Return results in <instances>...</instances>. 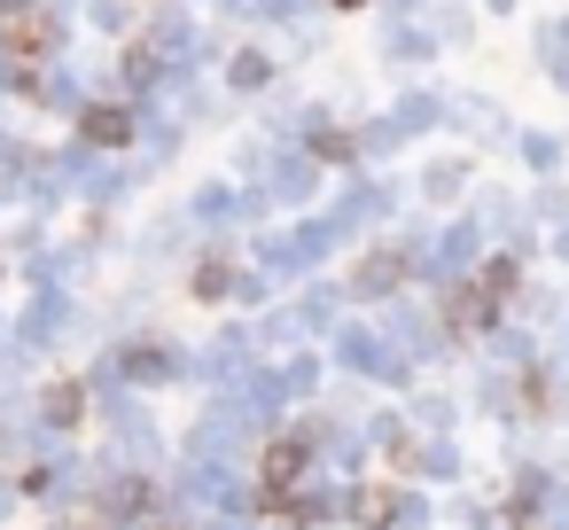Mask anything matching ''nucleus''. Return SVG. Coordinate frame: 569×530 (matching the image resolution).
Segmentation results:
<instances>
[{"instance_id":"nucleus-8","label":"nucleus","mask_w":569,"mask_h":530,"mask_svg":"<svg viewBox=\"0 0 569 530\" xmlns=\"http://www.w3.org/2000/svg\"><path fill=\"white\" fill-rule=\"evenodd\" d=\"M227 281H234L227 266H203V273H196V297H227Z\"/></svg>"},{"instance_id":"nucleus-4","label":"nucleus","mask_w":569,"mask_h":530,"mask_svg":"<svg viewBox=\"0 0 569 530\" xmlns=\"http://www.w3.org/2000/svg\"><path fill=\"white\" fill-rule=\"evenodd\" d=\"M79 133H87L94 149H126V141H133V110H126V102H94V110L79 118Z\"/></svg>"},{"instance_id":"nucleus-3","label":"nucleus","mask_w":569,"mask_h":530,"mask_svg":"<svg viewBox=\"0 0 569 530\" xmlns=\"http://www.w3.org/2000/svg\"><path fill=\"white\" fill-rule=\"evenodd\" d=\"M305 468H312V444H305V437H273L266 460H258V491H266V507H281V499L297 491Z\"/></svg>"},{"instance_id":"nucleus-9","label":"nucleus","mask_w":569,"mask_h":530,"mask_svg":"<svg viewBox=\"0 0 569 530\" xmlns=\"http://www.w3.org/2000/svg\"><path fill=\"white\" fill-rule=\"evenodd\" d=\"M336 9H367V0H336Z\"/></svg>"},{"instance_id":"nucleus-2","label":"nucleus","mask_w":569,"mask_h":530,"mask_svg":"<svg viewBox=\"0 0 569 530\" xmlns=\"http://www.w3.org/2000/svg\"><path fill=\"white\" fill-rule=\"evenodd\" d=\"M507 297H515V258H491V266L476 273V289L452 297V312H460V328H491Z\"/></svg>"},{"instance_id":"nucleus-1","label":"nucleus","mask_w":569,"mask_h":530,"mask_svg":"<svg viewBox=\"0 0 569 530\" xmlns=\"http://www.w3.org/2000/svg\"><path fill=\"white\" fill-rule=\"evenodd\" d=\"M56 40H63V24H56L48 0H9L0 9V63L9 71H40L56 56Z\"/></svg>"},{"instance_id":"nucleus-6","label":"nucleus","mask_w":569,"mask_h":530,"mask_svg":"<svg viewBox=\"0 0 569 530\" xmlns=\"http://www.w3.org/2000/svg\"><path fill=\"white\" fill-rule=\"evenodd\" d=\"M79 413H87V398H79L71 382H63V390H48V421H79Z\"/></svg>"},{"instance_id":"nucleus-7","label":"nucleus","mask_w":569,"mask_h":530,"mask_svg":"<svg viewBox=\"0 0 569 530\" xmlns=\"http://www.w3.org/2000/svg\"><path fill=\"white\" fill-rule=\"evenodd\" d=\"M312 157H328V164H343V157H351V141H343V133H312Z\"/></svg>"},{"instance_id":"nucleus-5","label":"nucleus","mask_w":569,"mask_h":530,"mask_svg":"<svg viewBox=\"0 0 569 530\" xmlns=\"http://www.w3.org/2000/svg\"><path fill=\"white\" fill-rule=\"evenodd\" d=\"M406 281V258H375V266H359V289H398Z\"/></svg>"}]
</instances>
